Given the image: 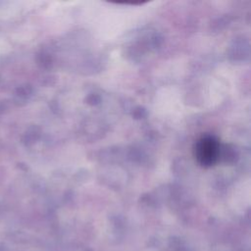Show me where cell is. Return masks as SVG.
<instances>
[{
  "label": "cell",
  "instance_id": "cell-1",
  "mask_svg": "<svg viewBox=\"0 0 251 251\" xmlns=\"http://www.w3.org/2000/svg\"><path fill=\"white\" fill-rule=\"evenodd\" d=\"M220 146L213 136H203L195 144L194 154L198 163L202 166L209 167L213 165L219 156Z\"/></svg>",
  "mask_w": 251,
  "mask_h": 251
}]
</instances>
